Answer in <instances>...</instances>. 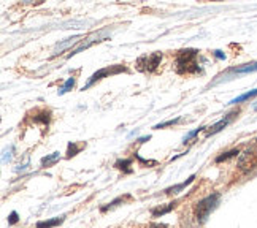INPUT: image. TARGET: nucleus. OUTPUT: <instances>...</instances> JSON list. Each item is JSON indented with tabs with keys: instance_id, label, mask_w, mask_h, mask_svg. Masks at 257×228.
Segmentation results:
<instances>
[{
	"instance_id": "nucleus-2",
	"label": "nucleus",
	"mask_w": 257,
	"mask_h": 228,
	"mask_svg": "<svg viewBox=\"0 0 257 228\" xmlns=\"http://www.w3.org/2000/svg\"><path fill=\"white\" fill-rule=\"evenodd\" d=\"M217 200H219V195L217 193H213L210 196H206L205 200H202L200 203H197L195 206V215L199 220H205V217L208 215L217 204Z\"/></svg>"
},
{
	"instance_id": "nucleus-10",
	"label": "nucleus",
	"mask_w": 257,
	"mask_h": 228,
	"mask_svg": "<svg viewBox=\"0 0 257 228\" xmlns=\"http://www.w3.org/2000/svg\"><path fill=\"white\" fill-rule=\"evenodd\" d=\"M73 84H75V79L73 78H70V79H68V81H67V84L62 87V91H61V94H64V92H67L68 91V89H70V87H73Z\"/></svg>"
},
{
	"instance_id": "nucleus-1",
	"label": "nucleus",
	"mask_w": 257,
	"mask_h": 228,
	"mask_svg": "<svg viewBox=\"0 0 257 228\" xmlns=\"http://www.w3.org/2000/svg\"><path fill=\"white\" fill-rule=\"evenodd\" d=\"M195 49H184L176 57V72L178 73H194L199 70Z\"/></svg>"
},
{
	"instance_id": "nucleus-13",
	"label": "nucleus",
	"mask_w": 257,
	"mask_h": 228,
	"mask_svg": "<svg viewBox=\"0 0 257 228\" xmlns=\"http://www.w3.org/2000/svg\"><path fill=\"white\" fill-rule=\"evenodd\" d=\"M16 222V212L12 214V217H10V223H15Z\"/></svg>"
},
{
	"instance_id": "nucleus-4",
	"label": "nucleus",
	"mask_w": 257,
	"mask_h": 228,
	"mask_svg": "<svg viewBox=\"0 0 257 228\" xmlns=\"http://www.w3.org/2000/svg\"><path fill=\"white\" fill-rule=\"evenodd\" d=\"M121 70H125V68H122V67H117V68H113V70H110V68H105V70H102V72H98V73H95L94 76H92V79L89 81V84L87 86H91L94 81H97V79H100L102 76H105V75H108V73H117V72H121Z\"/></svg>"
},
{
	"instance_id": "nucleus-12",
	"label": "nucleus",
	"mask_w": 257,
	"mask_h": 228,
	"mask_svg": "<svg viewBox=\"0 0 257 228\" xmlns=\"http://www.w3.org/2000/svg\"><path fill=\"white\" fill-rule=\"evenodd\" d=\"M75 152H76V147L75 146H68V155H75Z\"/></svg>"
},
{
	"instance_id": "nucleus-8",
	"label": "nucleus",
	"mask_w": 257,
	"mask_h": 228,
	"mask_svg": "<svg viewBox=\"0 0 257 228\" xmlns=\"http://www.w3.org/2000/svg\"><path fill=\"white\" fill-rule=\"evenodd\" d=\"M252 70H257V64L249 65V67H243V68H235L233 72H236V73H244V72H252Z\"/></svg>"
},
{
	"instance_id": "nucleus-3",
	"label": "nucleus",
	"mask_w": 257,
	"mask_h": 228,
	"mask_svg": "<svg viewBox=\"0 0 257 228\" xmlns=\"http://www.w3.org/2000/svg\"><path fill=\"white\" fill-rule=\"evenodd\" d=\"M161 59H162V54L161 53H154V54H151V56H145V57H142L140 61L138 62H145L146 64V67H145V70L143 72H153V70H156L157 68V65L161 64Z\"/></svg>"
},
{
	"instance_id": "nucleus-11",
	"label": "nucleus",
	"mask_w": 257,
	"mask_h": 228,
	"mask_svg": "<svg viewBox=\"0 0 257 228\" xmlns=\"http://www.w3.org/2000/svg\"><path fill=\"white\" fill-rule=\"evenodd\" d=\"M180 119H175V121H169V122H164V124H159V125H156L154 128H164V127H169V125H173V124H176Z\"/></svg>"
},
{
	"instance_id": "nucleus-14",
	"label": "nucleus",
	"mask_w": 257,
	"mask_h": 228,
	"mask_svg": "<svg viewBox=\"0 0 257 228\" xmlns=\"http://www.w3.org/2000/svg\"><path fill=\"white\" fill-rule=\"evenodd\" d=\"M154 228H161V226H154Z\"/></svg>"
},
{
	"instance_id": "nucleus-7",
	"label": "nucleus",
	"mask_w": 257,
	"mask_h": 228,
	"mask_svg": "<svg viewBox=\"0 0 257 228\" xmlns=\"http://www.w3.org/2000/svg\"><path fill=\"white\" fill-rule=\"evenodd\" d=\"M62 219H56V220H51V222H40L37 226L38 228H48V226H53V225H57V223H61Z\"/></svg>"
},
{
	"instance_id": "nucleus-6",
	"label": "nucleus",
	"mask_w": 257,
	"mask_h": 228,
	"mask_svg": "<svg viewBox=\"0 0 257 228\" xmlns=\"http://www.w3.org/2000/svg\"><path fill=\"white\" fill-rule=\"evenodd\" d=\"M229 121H230V119H225V121H221L219 124H216V125L213 127V130L208 132V135H213V133H216V132H219L222 127H225L227 124H229Z\"/></svg>"
},
{
	"instance_id": "nucleus-5",
	"label": "nucleus",
	"mask_w": 257,
	"mask_h": 228,
	"mask_svg": "<svg viewBox=\"0 0 257 228\" xmlns=\"http://www.w3.org/2000/svg\"><path fill=\"white\" fill-rule=\"evenodd\" d=\"M255 95H257V89H255V91H251V92H248V94H244V95L238 97V98H235V100H232L230 103H240V102H244V100H248V98L255 97Z\"/></svg>"
},
{
	"instance_id": "nucleus-9",
	"label": "nucleus",
	"mask_w": 257,
	"mask_h": 228,
	"mask_svg": "<svg viewBox=\"0 0 257 228\" xmlns=\"http://www.w3.org/2000/svg\"><path fill=\"white\" fill-rule=\"evenodd\" d=\"M236 154H238V151H230V152H227V154H224V155H221V157H217V162L227 160L229 157H233V155H236Z\"/></svg>"
}]
</instances>
